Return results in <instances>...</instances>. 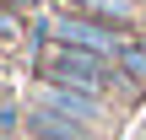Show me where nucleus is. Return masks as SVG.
Returning a JSON list of instances; mask_svg holds the SVG:
<instances>
[{"label":"nucleus","instance_id":"6e6552de","mask_svg":"<svg viewBox=\"0 0 146 140\" xmlns=\"http://www.w3.org/2000/svg\"><path fill=\"white\" fill-rule=\"evenodd\" d=\"M0 5H5L11 16H22V22H33V16H43V11H49V0H0Z\"/></svg>","mask_w":146,"mask_h":140},{"label":"nucleus","instance_id":"f03ea898","mask_svg":"<svg viewBox=\"0 0 146 140\" xmlns=\"http://www.w3.org/2000/svg\"><path fill=\"white\" fill-rule=\"evenodd\" d=\"M49 38H54V43H70V49H87V54L114 59V54H119V43H125L130 32H119V27H108V22H98V16L76 11V5H60V11H49Z\"/></svg>","mask_w":146,"mask_h":140},{"label":"nucleus","instance_id":"f257e3e1","mask_svg":"<svg viewBox=\"0 0 146 140\" xmlns=\"http://www.w3.org/2000/svg\"><path fill=\"white\" fill-rule=\"evenodd\" d=\"M33 76L38 81H60V86H81V92H98V97H114V86H125L114 59L70 49V43H49L43 54H33Z\"/></svg>","mask_w":146,"mask_h":140},{"label":"nucleus","instance_id":"20e7f679","mask_svg":"<svg viewBox=\"0 0 146 140\" xmlns=\"http://www.w3.org/2000/svg\"><path fill=\"white\" fill-rule=\"evenodd\" d=\"M33 97L38 103H49V108H60V113H70V119H81V124H108V97H98V92H81V86H60V81H38L33 86Z\"/></svg>","mask_w":146,"mask_h":140},{"label":"nucleus","instance_id":"423d86ee","mask_svg":"<svg viewBox=\"0 0 146 140\" xmlns=\"http://www.w3.org/2000/svg\"><path fill=\"white\" fill-rule=\"evenodd\" d=\"M114 70H119V81H125L130 92H146V32H130V38L119 43Z\"/></svg>","mask_w":146,"mask_h":140},{"label":"nucleus","instance_id":"7ed1b4c3","mask_svg":"<svg viewBox=\"0 0 146 140\" xmlns=\"http://www.w3.org/2000/svg\"><path fill=\"white\" fill-rule=\"evenodd\" d=\"M22 140H103V135H98V124H81V119H70V113H60L49 103L27 97V108H22Z\"/></svg>","mask_w":146,"mask_h":140},{"label":"nucleus","instance_id":"1a4fd4ad","mask_svg":"<svg viewBox=\"0 0 146 140\" xmlns=\"http://www.w3.org/2000/svg\"><path fill=\"white\" fill-rule=\"evenodd\" d=\"M141 32H146V5H141Z\"/></svg>","mask_w":146,"mask_h":140},{"label":"nucleus","instance_id":"39448f33","mask_svg":"<svg viewBox=\"0 0 146 140\" xmlns=\"http://www.w3.org/2000/svg\"><path fill=\"white\" fill-rule=\"evenodd\" d=\"M70 5L108 22V27H119V32H141V0H70Z\"/></svg>","mask_w":146,"mask_h":140},{"label":"nucleus","instance_id":"0eeeda50","mask_svg":"<svg viewBox=\"0 0 146 140\" xmlns=\"http://www.w3.org/2000/svg\"><path fill=\"white\" fill-rule=\"evenodd\" d=\"M16 43H22V16H11L0 5V49H16Z\"/></svg>","mask_w":146,"mask_h":140}]
</instances>
